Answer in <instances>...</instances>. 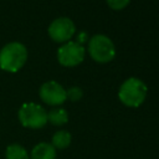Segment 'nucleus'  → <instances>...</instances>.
Segmentation results:
<instances>
[{
	"instance_id": "nucleus-10",
	"label": "nucleus",
	"mask_w": 159,
	"mask_h": 159,
	"mask_svg": "<svg viewBox=\"0 0 159 159\" xmlns=\"http://www.w3.org/2000/svg\"><path fill=\"white\" fill-rule=\"evenodd\" d=\"M47 122L53 125H63L68 122V113L63 108H53L47 112Z\"/></svg>"
},
{
	"instance_id": "nucleus-11",
	"label": "nucleus",
	"mask_w": 159,
	"mask_h": 159,
	"mask_svg": "<svg viewBox=\"0 0 159 159\" xmlns=\"http://www.w3.org/2000/svg\"><path fill=\"white\" fill-rule=\"evenodd\" d=\"M72 137L70 134V132L67 130H57L53 135H52V147L55 149H65L71 144Z\"/></svg>"
},
{
	"instance_id": "nucleus-14",
	"label": "nucleus",
	"mask_w": 159,
	"mask_h": 159,
	"mask_svg": "<svg viewBox=\"0 0 159 159\" xmlns=\"http://www.w3.org/2000/svg\"><path fill=\"white\" fill-rule=\"evenodd\" d=\"M87 40H88V35H87V32H80V34L77 35V43H78V45L82 46Z\"/></svg>"
},
{
	"instance_id": "nucleus-8",
	"label": "nucleus",
	"mask_w": 159,
	"mask_h": 159,
	"mask_svg": "<svg viewBox=\"0 0 159 159\" xmlns=\"http://www.w3.org/2000/svg\"><path fill=\"white\" fill-rule=\"evenodd\" d=\"M29 155L30 159H56V149L51 143L41 142L32 148Z\"/></svg>"
},
{
	"instance_id": "nucleus-9",
	"label": "nucleus",
	"mask_w": 159,
	"mask_h": 159,
	"mask_svg": "<svg viewBox=\"0 0 159 159\" xmlns=\"http://www.w3.org/2000/svg\"><path fill=\"white\" fill-rule=\"evenodd\" d=\"M5 159H30V155L21 144L12 143L6 147Z\"/></svg>"
},
{
	"instance_id": "nucleus-3",
	"label": "nucleus",
	"mask_w": 159,
	"mask_h": 159,
	"mask_svg": "<svg viewBox=\"0 0 159 159\" xmlns=\"http://www.w3.org/2000/svg\"><path fill=\"white\" fill-rule=\"evenodd\" d=\"M19 120L22 127L30 129H40L47 123V112L37 103H24L17 112Z\"/></svg>"
},
{
	"instance_id": "nucleus-6",
	"label": "nucleus",
	"mask_w": 159,
	"mask_h": 159,
	"mask_svg": "<svg viewBox=\"0 0 159 159\" xmlns=\"http://www.w3.org/2000/svg\"><path fill=\"white\" fill-rule=\"evenodd\" d=\"M48 36L55 42H68L75 35L76 27L71 19L68 17H57L48 26Z\"/></svg>"
},
{
	"instance_id": "nucleus-1",
	"label": "nucleus",
	"mask_w": 159,
	"mask_h": 159,
	"mask_svg": "<svg viewBox=\"0 0 159 159\" xmlns=\"http://www.w3.org/2000/svg\"><path fill=\"white\" fill-rule=\"evenodd\" d=\"M27 60V50L24 43L14 41L0 50V68L6 72H17Z\"/></svg>"
},
{
	"instance_id": "nucleus-7",
	"label": "nucleus",
	"mask_w": 159,
	"mask_h": 159,
	"mask_svg": "<svg viewBox=\"0 0 159 159\" xmlns=\"http://www.w3.org/2000/svg\"><path fill=\"white\" fill-rule=\"evenodd\" d=\"M40 98L48 106H60L66 99V89L56 81H47L42 83L39 89Z\"/></svg>"
},
{
	"instance_id": "nucleus-4",
	"label": "nucleus",
	"mask_w": 159,
	"mask_h": 159,
	"mask_svg": "<svg viewBox=\"0 0 159 159\" xmlns=\"http://www.w3.org/2000/svg\"><path fill=\"white\" fill-rule=\"evenodd\" d=\"M88 52L92 60L98 63H107L116 56V48L112 40L106 35H94L89 39Z\"/></svg>"
},
{
	"instance_id": "nucleus-5",
	"label": "nucleus",
	"mask_w": 159,
	"mask_h": 159,
	"mask_svg": "<svg viewBox=\"0 0 159 159\" xmlns=\"http://www.w3.org/2000/svg\"><path fill=\"white\" fill-rule=\"evenodd\" d=\"M84 58V48L77 42H65L57 50V60L65 67H73L80 65Z\"/></svg>"
},
{
	"instance_id": "nucleus-2",
	"label": "nucleus",
	"mask_w": 159,
	"mask_h": 159,
	"mask_svg": "<svg viewBox=\"0 0 159 159\" xmlns=\"http://www.w3.org/2000/svg\"><path fill=\"white\" fill-rule=\"evenodd\" d=\"M147 92L148 88L142 80L137 77H129L120 84L118 91V98L124 106L135 108L144 102Z\"/></svg>"
},
{
	"instance_id": "nucleus-13",
	"label": "nucleus",
	"mask_w": 159,
	"mask_h": 159,
	"mask_svg": "<svg viewBox=\"0 0 159 159\" xmlns=\"http://www.w3.org/2000/svg\"><path fill=\"white\" fill-rule=\"evenodd\" d=\"M129 1L130 0H107V4L113 10H122L129 4Z\"/></svg>"
},
{
	"instance_id": "nucleus-12",
	"label": "nucleus",
	"mask_w": 159,
	"mask_h": 159,
	"mask_svg": "<svg viewBox=\"0 0 159 159\" xmlns=\"http://www.w3.org/2000/svg\"><path fill=\"white\" fill-rule=\"evenodd\" d=\"M66 96H67V98H68L70 101L77 102V101H80V99L82 98L83 92H82V89H81L80 87L73 86V87H71V88H68V89L66 91Z\"/></svg>"
}]
</instances>
